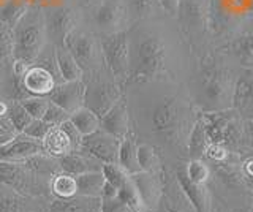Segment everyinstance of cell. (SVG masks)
<instances>
[{"label":"cell","mask_w":253,"mask_h":212,"mask_svg":"<svg viewBox=\"0 0 253 212\" xmlns=\"http://www.w3.org/2000/svg\"><path fill=\"white\" fill-rule=\"evenodd\" d=\"M131 133L138 143L152 144L166 168L187 160L188 136L200 111L184 81L130 83L124 87Z\"/></svg>","instance_id":"obj_1"},{"label":"cell","mask_w":253,"mask_h":212,"mask_svg":"<svg viewBox=\"0 0 253 212\" xmlns=\"http://www.w3.org/2000/svg\"><path fill=\"white\" fill-rule=\"evenodd\" d=\"M130 83L185 81L188 70L160 29L138 26L128 34Z\"/></svg>","instance_id":"obj_2"},{"label":"cell","mask_w":253,"mask_h":212,"mask_svg":"<svg viewBox=\"0 0 253 212\" xmlns=\"http://www.w3.org/2000/svg\"><path fill=\"white\" fill-rule=\"evenodd\" d=\"M241 68L223 51L217 56L208 54L196 62L188 70L184 84L198 111L213 113L231 109Z\"/></svg>","instance_id":"obj_3"},{"label":"cell","mask_w":253,"mask_h":212,"mask_svg":"<svg viewBox=\"0 0 253 212\" xmlns=\"http://www.w3.org/2000/svg\"><path fill=\"white\" fill-rule=\"evenodd\" d=\"M60 171L59 159L47 154H38L22 162L0 160V182L26 195L51 200V179Z\"/></svg>","instance_id":"obj_4"},{"label":"cell","mask_w":253,"mask_h":212,"mask_svg":"<svg viewBox=\"0 0 253 212\" xmlns=\"http://www.w3.org/2000/svg\"><path fill=\"white\" fill-rule=\"evenodd\" d=\"M14 49L13 59H19L27 64H35L40 54L47 44L43 10L38 5H32L24 16L13 27Z\"/></svg>","instance_id":"obj_5"},{"label":"cell","mask_w":253,"mask_h":212,"mask_svg":"<svg viewBox=\"0 0 253 212\" xmlns=\"http://www.w3.org/2000/svg\"><path fill=\"white\" fill-rule=\"evenodd\" d=\"M200 117L211 143L223 144L239 154L249 149L245 119L234 108L225 111L200 113Z\"/></svg>","instance_id":"obj_6"},{"label":"cell","mask_w":253,"mask_h":212,"mask_svg":"<svg viewBox=\"0 0 253 212\" xmlns=\"http://www.w3.org/2000/svg\"><path fill=\"white\" fill-rule=\"evenodd\" d=\"M83 81L85 84L84 106L90 108L100 117L124 97V87L117 83L108 65L84 75Z\"/></svg>","instance_id":"obj_7"},{"label":"cell","mask_w":253,"mask_h":212,"mask_svg":"<svg viewBox=\"0 0 253 212\" xmlns=\"http://www.w3.org/2000/svg\"><path fill=\"white\" fill-rule=\"evenodd\" d=\"M63 46L73 54V57L83 68V73L97 72L98 68L106 65L105 57H103L100 37L87 26H76L67 35Z\"/></svg>","instance_id":"obj_8"},{"label":"cell","mask_w":253,"mask_h":212,"mask_svg":"<svg viewBox=\"0 0 253 212\" xmlns=\"http://www.w3.org/2000/svg\"><path fill=\"white\" fill-rule=\"evenodd\" d=\"M84 11H87V27L98 37L128 30L131 24L124 0H100Z\"/></svg>","instance_id":"obj_9"},{"label":"cell","mask_w":253,"mask_h":212,"mask_svg":"<svg viewBox=\"0 0 253 212\" xmlns=\"http://www.w3.org/2000/svg\"><path fill=\"white\" fill-rule=\"evenodd\" d=\"M103 57L117 83L125 87L130 80V46L128 30L100 37Z\"/></svg>","instance_id":"obj_10"},{"label":"cell","mask_w":253,"mask_h":212,"mask_svg":"<svg viewBox=\"0 0 253 212\" xmlns=\"http://www.w3.org/2000/svg\"><path fill=\"white\" fill-rule=\"evenodd\" d=\"M43 16H44L47 43H51L54 46H62L67 35L76 26L81 24L83 11L71 2H67L59 6L44 8Z\"/></svg>","instance_id":"obj_11"},{"label":"cell","mask_w":253,"mask_h":212,"mask_svg":"<svg viewBox=\"0 0 253 212\" xmlns=\"http://www.w3.org/2000/svg\"><path fill=\"white\" fill-rule=\"evenodd\" d=\"M51 200L32 196L0 182V212H49Z\"/></svg>","instance_id":"obj_12"},{"label":"cell","mask_w":253,"mask_h":212,"mask_svg":"<svg viewBox=\"0 0 253 212\" xmlns=\"http://www.w3.org/2000/svg\"><path fill=\"white\" fill-rule=\"evenodd\" d=\"M63 83L49 68L40 64H32L21 80V87L27 97H49L57 84Z\"/></svg>","instance_id":"obj_13"},{"label":"cell","mask_w":253,"mask_h":212,"mask_svg":"<svg viewBox=\"0 0 253 212\" xmlns=\"http://www.w3.org/2000/svg\"><path fill=\"white\" fill-rule=\"evenodd\" d=\"M119 149H121V139L98 128L97 131L83 138V144L79 151L87 152L105 165L119 162Z\"/></svg>","instance_id":"obj_14"},{"label":"cell","mask_w":253,"mask_h":212,"mask_svg":"<svg viewBox=\"0 0 253 212\" xmlns=\"http://www.w3.org/2000/svg\"><path fill=\"white\" fill-rule=\"evenodd\" d=\"M133 184L136 187L138 195L141 198L142 208L146 212H157L160 206L163 187H165V172L155 174V172L139 171L131 174Z\"/></svg>","instance_id":"obj_15"},{"label":"cell","mask_w":253,"mask_h":212,"mask_svg":"<svg viewBox=\"0 0 253 212\" xmlns=\"http://www.w3.org/2000/svg\"><path fill=\"white\" fill-rule=\"evenodd\" d=\"M158 212H198L171 168L165 170V187Z\"/></svg>","instance_id":"obj_16"},{"label":"cell","mask_w":253,"mask_h":212,"mask_svg":"<svg viewBox=\"0 0 253 212\" xmlns=\"http://www.w3.org/2000/svg\"><path fill=\"white\" fill-rule=\"evenodd\" d=\"M100 128L121 141L131 135V119L125 95L100 117Z\"/></svg>","instance_id":"obj_17"},{"label":"cell","mask_w":253,"mask_h":212,"mask_svg":"<svg viewBox=\"0 0 253 212\" xmlns=\"http://www.w3.org/2000/svg\"><path fill=\"white\" fill-rule=\"evenodd\" d=\"M38 154H44L43 143L26 133H19L10 143L0 146V160L2 162H22Z\"/></svg>","instance_id":"obj_18"},{"label":"cell","mask_w":253,"mask_h":212,"mask_svg":"<svg viewBox=\"0 0 253 212\" xmlns=\"http://www.w3.org/2000/svg\"><path fill=\"white\" fill-rule=\"evenodd\" d=\"M52 103L62 106L71 114L84 106L85 101V84L83 80L78 81H63L57 84L47 97Z\"/></svg>","instance_id":"obj_19"},{"label":"cell","mask_w":253,"mask_h":212,"mask_svg":"<svg viewBox=\"0 0 253 212\" xmlns=\"http://www.w3.org/2000/svg\"><path fill=\"white\" fill-rule=\"evenodd\" d=\"M233 108L245 121L253 117V68H241L236 81Z\"/></svg>","instance_id":"obj_20"},{"label":"cell","mask_w":253,"mask_h":212,"mask_svg":"<svg viewBox=\"0 0 253 212\" xmlns=\"http://www.w3.org/2000/svg\"><path fill=\"white\" fill-rule=\"evenodd\" d=\"M174 174L179 180L180 187L184 188V192L193 203L198 212H212V204H213V192L211 184H196L192 182L190 179L185 177V174L180 170L174 168Z\"/></svg>","instance_id":"obj_21"},{"label":"cell","mask_w":253,"mask_h":212,"mask_svg":"<svg viewBox=\"0 0 253 212\" xmlns=\"http://www.w3.org/2000/svg\"><path fill=\"white\" fill-rule=\"evenodd\" d=\"M59 165L63 172H68L71 176H79L85 174V172L103 170V163L84 151H75L60 157Z\"/></svg>","instance_id":"obj_22"},{"label":"cell","mask_w":253,"mask_h":212,"mask_svg":"<svg viewBox=\"0 0 253 212\" xmlns=\"http://www.w3.org/2000/svg\"><path fill=\"white\" fill-rule=\"evenodd\" d=\"M221 51L226 52L239 67L253 68V29L233 38L221 48Z\"/></svg>","instance_id":"obj_23"},{"label":"cell","mask_w":253,"mask_h":212,"mask_svg":"<svg viewBox=\"0 0 253 212\" xmlns=\"http://www.w3.org/2000/svg\"><path fill=\"white\" fill-rule=\"evenodd\" d=\"M101 198L76 195L70 200L51 201L49 212H101Z\"/></svg>","instance_id":"obj_24"},{"label":"cell","mask_w":253,"mask_h":212,"mask_svg":"<svg viewBox=\"0 0 253 212\" xmlns=\"http://www.w3.org/2000/svg\"><path fill=\"white\" fill-rule=\"evenodd\" d=\"M42 143H43L44 154L54 157V159H60V157L70 152H75V147L71 144L68 135L60 125L59 127H52L47 131V135L43 138Z\"/></svg>","instance_id":"obj_25"},{"label":"cell","mask_w":253,"mask_h":212,"mask_svg":"<svg viewBox=\"0 0 253 212\" xmlns=\"http://www.w3.org/2000/svg\"><path fill=\"white\" fill-rule=\"evenodd\" d=\"M55 64H57L59 75L62 81H78L83 80V68L79 67L76 59L73 57L65 46H55Z\"/></svg>","instance_id":"obj_26"},{"label":"cell","mask_w":253,"mask_h":212,"mask_svg":"<svg viewBox=\"0 0 253 212\" xmlns=\"http://www.w3.org/2000/svg\"><path fill=\"white\" fill-rule=\"evenodd\" d=\"M117 163L121 165L128 174H136V172L141 171L139 160H138V139L134 138L133 133L121 141Z\"/></svg>","instance_id":"obj_27"},{"label":"cell","mask_w":253,"mask_h":212,"mask_svg":"<svg viewBox=\"0 0 253 212\" xmlns=\"http://www.w3.org/2000/svg\"><path fill=\"white\" fill-rule=\"evenodd\" d=\"M51 200H70L78 195V182L76 176H71L68 172H57L49 184Z\"/></svg>","instance_id":"obj_28"},{"label":"cell","mask_w":253,"mask_h":212,"mask_svg":"<svg viewBox=\"0 0 253 212\" xmlns=\"http://www.w3.org/2000/svg\"><path fill=\"white\" fill-rule=\"evenodd\" d=\"M209 136L206 133V128L203 125L201 117H198L195 122L192 131L188 136V144H187V159H204L206 149L209 146Z\"/></svg>","instance_id":"obj_29"},{"label":"cell","mask_w":253,"mask_h":212,"mask_svg":"<svg viewBox=\"0 0 253 212\" xmlns=\"http://www.w3.org/2000/svg\"><path fill=\"white\" fill-rule=\"evenodd\" d=\"M76 182H78V195L101 198L103 190H105L106 177L103 174V171H92L76 176Z\"/></svg>","instance_id":"obj_30"},{"label":"cell","mask_w":253,"mask_h":212,"mask_svg":"<svg viewBox=\"0 0 253 212\" xmlns=\"http://www.w3.org/2000/svg\"><path fill=\"white\" fill-rule=\"evenodd\" d=\"M138 160H139L141 171L160 174V172H165L166 170L162 155L149 143H138Z\"/></svg>","instance_id":"obj_31"},{"label":"cell","mask_w":253,"mask_h":212,"mask_svg":"<svg viewBox=\"0 0 253 212\" xmlns=\"http://www.w3.org/2000/svg\"><path fill=\"white\" fill-rule=\"evenodd\" d=\"M126 11H128L130 22L147 21L154 18L155 14L162 10L158 0H124Z\"/></svg>","instance_id":"obj_32"},{"label":"cell","mask_w":253,"mask_h":212,"mask_svg":"<svg viewBox=\"0 0 253 212\" xmlns=\"http://www.w3.org/2000/svg\"><path fill=\"white\" fill-rule=\"evenodd\" d=\"M70 121L83 133V136L90 135V133L97 131L100 128V116L87 106H83V108H79L78 111L71 113Z\"/></svg>","instance_id":"obj_33"},{"label":"cell","mask_w":253,"mask_h":212,"mask_svg":"<svg viewBox=\"0 0 253 212\" xmlns=\"http://www.w3.org/2000/svg\"><path fill=\"white\" fill-rule=\"evenodd\" d=\"M30 6L32 5L27 0H10V2L0 10V21H3L5 24H8L10 27H14Z\"/></svg>","instance_id":"obj_34"},{"label":"cell","mask_w":253,"mask_h":212,"mask_svg":"<svg viewBox=\"0 0 253 212\" xmlns=\"http://www.w3.org/2000/svg\"><path fill=\"white\" fill-rule=\"evenodd\" d=\"M8 117L13 122V125L18 128L19 133H22L29 127V124L32 122V117L29 114V111L22 106V103L19 100H10V108H8Z\"/></svg>","instance_id":"obj_35"},{"label":"cell","mask_w":253,"mask_h":212,"mask_svg":"<svg viewBox=\"0 0 253 212\" xmlns=\"http://www.w3.org/2000/svg\"><path fill=\"white\" fill-rule=\"evenodd\" d=\"M14 49V37H13V27L0 21V64L6 62L13 57Z\"/></svg>","instance_id":"obj_36"},{"label":"cell","mask_w":253,"mask_h":212,"mask_svg":"<svg viewBox=\"0 0 253 212\" xmlns=\"http://www.w3.org/2000/svg\"><path fill=\"white\" fill-rule=\"evenodd\" d=\"M103 174H105L106 180L109 184H113L117 190L121 188L126 180L130 179L131 174H128L119 163H105L103 165Z\"/></svg>","instance_id":"obj_37"},{"label":"cell","mask_w":253,"mask_h":212,"mask_svg":"<svg viewBox=\"0 0 253 212\" xmlns=\"http://www.w3.org/2000/svg\"><path fill=\"white\" fill-rule=\"evenodd\" d=\"M19 101L34 119H43L47 111V106H49V98L47 97H27Z\"/></svg>","instance_id":"obj_38"},{"label":"cell","mask_w":253,"mask_h":212,"mask_svg":"<svg viewBox=\"0 0 253 212\" xmlns=\"http://www.w3.org/2000/svg\"><path fill=\"white\" fill-rule=\"evenodd\" d=\"M241 172L253 200V149H247L241 154Z\"/></svg>","instance_id":"obj_39"},{"label":"cell","mask_w":253,"mask_h":212,"mask_svg":"<svg viewBox=\"0 0 253 212\" xmlns=\"http://www.w3.org/2000/svg\"><path fill=\"white\" fill-rule=\"evenodd\" d=\"M43 119L47 124H51L52 127H59V125H62L63 122H67L70 119V113L67 111V109H63L62 106L52 103V101L49 100V106H47V111H46Z\"/></svg>","instance_id":"obj_40"},{"label":"cell","mask_w":253,"mask_h":212,"mask_svg":"<svg viewBox=\"0 0 253 212\" xmlns=\"http://www.w3.org/2000/svg\"><path fill=\"white\" fill-rule=\"evenodd\" d=\"M51 128H52V125L47 124L44 119H32V122L29 124V127L22 133H26V135L35 138L38 141H43V138L47 135V131H49Z\"/></svg>","instance_id":"obj_41"},{"label":"cell","mask_w":253,"mask_h":212,"mask_svg":"<svg viewBox=\"0 0 253 212\" xmlns=\"http://www.w3.org/2000/svg\"><path fill=\"white\" fill-rule=\"evenodd\" d=\"M101 212H141L139 209L133 208L131 204L125 203L124 200L117 198H109V200H101Z\"/></svg>","instance_id":"obj_42"},{"label":"cell","mask_w":253,"mask_h":212,"mask_svg":"<svg viewBox=\"0 0 253 212\" xmlns=\"http://www.w3.org/2000/svg\"><path fill=\"white\" fill-rule=\"evenodd\" d=\"M18 135H19V131L10 121V117L0 116V146L10 143V141L14 139Z\"/></svg>","instance_id":"obj_43"},{"label":"cell","mask_w":253,"mask_h":212,"mask_svg":"<svg viewBox=\"0 0 253 212\" xmlns=\"http://www.w3.org/2000/svg\"><path fill=\"white\" fill-rule=\"evenodd\" d=\"M60 127L65 130V133L71 141V144H73V147H75V151H79V149H81V144H83V138H84L83 133L75 127L73 122H71L70 119L67 122H63Z\"/></svg>","instance_id":"obj_44"},{"label":"cell","mask_w":253,"mask_h":212,"mask_svg":"<svg viewBox=\"0 0 253 212\" xmlns=\"http://www.w3.org/2000/svg\"><path fill=\"white\" fill-rule=\"evenodd\" d=\"M212 212H253V208H233V206H229V204H226L223 200L213 196Z\"/></svg>","instance_id":"obj_45"},{"label":"cell","mask_w":253,"mask_h":212,"mask_svg":"<svg viewBox=\"0 0 253 212\" xmlns=\"http://www.w3.org/2000/svg\"><path fill=\"white\" fill-rule=\"evenodd\" d=\"M158 3L162 6V11H165L171 18H177L179 8H180V0H158Z\"/></svg>","instance_id":"obj_46"},{"label":"cell","mask_w":253,"mask_h":212,"mask_svg":"<svg viewBox=\"0 0 253 212\" xmlns=\"http://www.w3.org/2000/svg\"><path fill=\"white\" fill-rule=\"evenodd\" d=\"M67 2H70V0H37V5L42 10H44V8H51V6H59Z\"/></svg>","instance_id":"obj_47"},{"label":"cell","mask_w":253,"mask_h":212,"mask_svg":"<svg viewBox=\"0 0 253 212\" xmlns=\"http://www.w3.org/2000/svg\"><path fill=\"white\" fill-rule=\"evenodd\" d=\"M71 3H73L75 6H78L79 10L84 11L87 8H90L92 5H95L97 2H100V0H70Z\"/></svg>","instance_id":"obj_48"},{"label":"cell","mask_w":253,"mask_h":212,"mask_svg":"<svg viewBox=\"0 0 253 212\" xmlns=\"http://www.w3.org/2000/svg\"><path fill=\"white\" fill-rule=\"evenodd\" d=\"M245 133H247V143L249 149H253V117L245 121Z\"/></svg>","instance_id":"obj_49"},{"label":"cell","mask_w":253,"mask_h":212,"mask_svg":"<svg viewBox=\"0 0 253 212\" xmlns=\"http://www.w3.org/2000/svg\"><path fill=\"white\" fill-rule=\"evenodd\" d=\"M8 108H10V100L0 95V116H8Z\"/></svg>","instance_id":"obj_50"},{"label":"cell","mask_w":253,"mask_h":212,"mask_svg":"<svg viewBox=\"0 0 253 212\" xmlns=\"http://www.w3.org/2000/svg\"><path fill=\"white\" fill-rule=\"evenodd\" d=\"M3 65H5V62L0 64V84H2V76H3Z\"/></svg>","instance_id":"obj_51"},{"label":"cell","mask_w":253,"mask_h":212,"mask_svg":"<svg viewBox=\"0 0 253 212\" xmlns=\"http://www.w3.org/2000/svg\"><path fill=\"white\" fill-rule=\"evenodd\" d=\"M8 2H10V0H0V10H2Z\"/></svg>","instance_id":"obj_52"},{"label":"cell","mask_w":253,"mask_h":212,"mask_svg":"<svg viewBox=\"0 0 253 212\" xmlns=\"http://www.w3.org/2000/svg\"><path fill=\"white\" fill-rule=\"evenodd\" d=\"M30 5H37V0H27Z\"/></svg>","instance_id":"obj_53"},{"label":"cell","mask_w":253,"mask_h":212,"mask_svg":"<svg viewBox=\"0 0 253 212\" xmlns=\"http://www.w3.org/2000/svg\"><path fill=\"white\" fill-rule=\"evenodd\" d=\"M157 212H158V211H157Z\"/></svg>","instance_id":"obj_54"}]
</instances>
